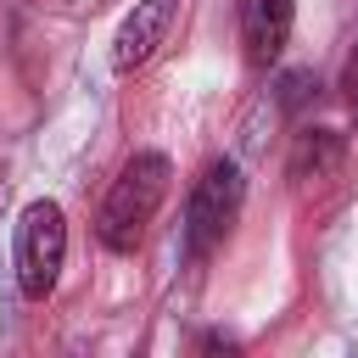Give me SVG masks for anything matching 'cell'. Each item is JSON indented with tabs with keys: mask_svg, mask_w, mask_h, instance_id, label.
I'll list each match as a JSON object with an SVG mask.
<instances>
[{
	"mask_svg": "<svg viewBox=\"0 0 358 358\" xmlns=\"http://www.w3.org/2000/svg\"><path fill=\"white\" fill-rule=\"evenodd\" d=\"M168 185H173V162L162 151H134L117 168V179H112V190L101 201V218H95L101 246L106 252H134L145 241L157 207L168 201Z\"/></svg>",
	"mask_w": 358,
	"mask_h": 358,
	"instance_id": "1",
	"label": "cell"
},
{
	"mask_svg": "<svg viewBox=\"0 0 358 358\" xmlns=\"http://www.w3.org/2000/svg\"><path fill=\"white\" fill-rule=\"evenodd\" d=\"M62 257H67V218L56 201H28L17 218V285L28 302H45L62 280Z\"/></svg>",
	"mask_w": 358,
	"mask_h": 358,
	"instance_id": "2",
	"label": "cell"
},
{
	"mask_svg": "<svg viewBox=\"0 0 358 358\" xmlns=\"http://www.w3.org/2000/svg\"><path fill=\"white\" fill-rule=\"evenodd\" d=\"M241 201H246L241 168L229 157L207 162L201 179H196V190H190V201H185V246H190V257H207L213 246H224L229 224L241 218Z\"/></svg>",
	"mask_w": 358,
	"mask_h": 358,
	"instance_id": "3",
	"label": "cell"
},
{
	"mask_svg": "<svg viewBox=\"0 0 358 358\" xmlns=\"http://www.w3.org/2000/svg\"><path fill=\"white\" fill-rule=\"evenodd\" d=\"M173 11H179V0H140V6L123 17L117 39H112V67H117V73H134V67H145V62L157 56V45L168 39V28H173Z\"/></svg>",
	"mask_w": 358,
	"mask_h": 358,
	"instance_id": "4",
	"label": "cell"
},
{
	"mask_svg": "<svg viewBox=\"0 0 358 358\" xmlns=\"http://www.w3.org/2000/svg\"><path fill=\"white\" fill-rule=\"evenodd\" d=\"M291 17H296L291 0H241V45H246L252 67L280 62V50L291 39Z\"/></svg>",
	"mask_w": 358,
	"mask_h": 358,
	"instance_id": "5",
	"label": "cell"
},
{
	"mask_svg": "<svg viewBox=\"0 0 358 358\" xmlns=\"http://www.w3.org/2000/svg\"><path fill=\"white\" fill-rule=\"evenodd\" d=\"M341 157H347V145H341V134H336V129H302V134H296V145H291L285 173H291V185H296V190H308V185L336 179Z\"/></svg>",
	"mask_w": 358,
	"mask_h": 358,
	"instance_id": "6",
	"label": "cell"
},
{
	"mask_svg": "<svg viewBox=\"0 0 358 358\" xmlns=\"http://www.w3.org/2000/svg\"><path fill=\"white\" fill-rule=\"evenodd\" d=\"M341 95H347V106L358 112V50L341 62Z\"/></svg>",
	"mask_w": 358,
	"mask_h": 358,
	"instance_id": "7",
	"label": "cell"
}]
</instances>
